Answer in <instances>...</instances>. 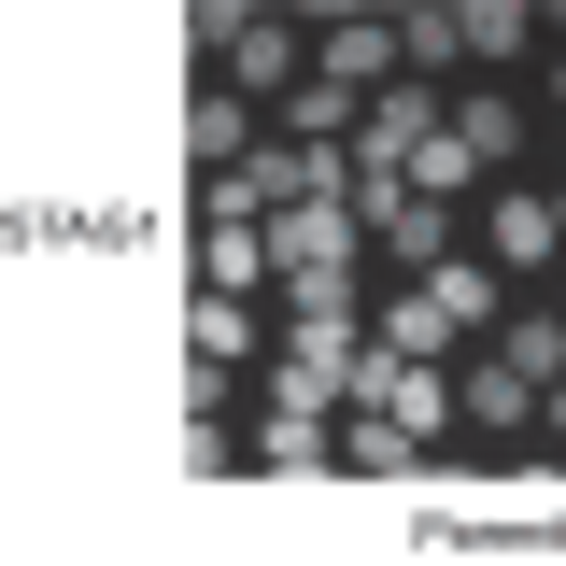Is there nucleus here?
Returning a JSON list of instances; mask_svg holds the SVG:
<instances>
[{
  "label": "nucleus",
  "instance_id": "7ed1b4c3",
  "mask_svg": "<svg viewBox=\"0 0 566 566\" xmlns=\"http://www.w3.org/2000/svg\"><path fill=\"white\" fill-rule=\"evenodd\" d=\"M312 71H326V85H354V99H382V85L411 71V43H397V14H368V0H354V14H326V29H312Z\"/></svg>",
  "mask_w": 566,
  "mask_h": 566
},
{
  "label": "nucleus",
  "instance_id": "f257e3e1",
  "mask_svg": "<svg viewBox=\"0 0 566 566\" xmlns=\"http://www.w3.org/2000/svg\"><path fill=\"white\" fill-rule=\"evenodd\" d=\"M495 170H510V99H495V85H468V99H453V114L424 128L411 185H424V199H482Z\"/></svg>",
  "mask_w": 566,
  "mask_h": 566
},
{
  "label": "nucleus",
  "instance_id": "f8f14e48",
  "mask_svg": "<svg viewBox=\"0 0 566 566\" xmlns=\"http://www.w3.org/2000/svg\"><path fill=\"white\" fill-rule=\"evenodd\" d=\"M453 29H468V57H482V71H510V57H524V29H538V0H453Z\"/></svg>",
  "mask_w": 566,
  "mask_h": 566
},
{
  "label": "nucleus",
  "instance_id": "f03ea898",
  "mask_svg": "<svg viewBox=\"0 0 566 566\" xmlns=\"http://www.w3.org/2000/svg\"><path fill=\"white\" fill-rule=\"evenodd\" d=\"M468 227H482V255H495L510 283H553V270H566V199H553V185H510V170H495Z\"/></svg>",
  "mask_w": 566,
  "mask_h": 566
},
{
  "label": "nucleus",
  "instance_id": "2eb2a0df",
  "mask_svg": "<svg viewBox=\"0 0 566 566\" xmlns=\"http://www.w3.org/2000/svg\"><path fill=\"white\" fill-rule=\"evenodd\" d=\"M397 43H411V71H424V85H453V57H468L453 0H424V14H397Z\"/></svg>",
  "mask_w": 566,
  "mask_h": 566
},
{
  "label": "nucleus",
  "instance_id": "20e7f679",
  "mask_svg": "<svg viewBox=\"0 0 566 566\" xmlns=\"http://www.w3.org/2000/svg\"><path fill=\"white\" fill-rule=\"evenodd\" d=\"M255 114H270L255 85H227V71H199V99H185V142H199V170H241V156L270 142Z\"/></svg>",
  "mask_w": 566,
  "mask_h": 566
},
{
  "label": "nucleus",
  "instance_id": "dca6fc26",
  "mask_svg": "<svg viewBox=\"0 0 566 566\" xmlns=\"http://www.w3.org/2000/svg\"><path fill=\"white\" fill-rule=\"evenodd\" d=\"M495 354H510V368H538V382H553V368H566V312H510V326H495Z\"/></svg>",
  "mask_w": 566,
  "mask_h": 566
},
{
  "label": "nucleus",
  "instance_id": "39448f33",
  "mask_svg": "<svg viewBox=\"0 0 566 566\" xmlns=\"http://www.w3.org/2000/svg\"><path fill=\"white\" fill-rule=\"evenodd\" d=\"M199 71H227V85H255V99H283V85L312 71V43H297V29L270 14V0H255V14L227 29V57H199Z\"/></svg>",
  "mask_w": 566,
  "mask_h": 566
},
{
  "label": "nucleus",
  "instance_id": "9d476101",
  "mask_svg": "<svg viewBox=\"0 0 566 566\" xmlns=\"http://www.w3.org/2000/svg\"><path fill=\"white\" fill-rule=\"evenodd\" d=\"M185 354H199V368H241V354H270V326H255V297H227V283H199V312H185Z\"/></svg>",
  "mask_w": 566,
  "mask_h": 566
},
{
  "label": "nucleus",
  "instance_id": "6e6552de",
  "mask_svg": "<svg viewBox=\"0 0 566 566\" xmlns=\"http://www.w3.org/2000/svg\"><path fill=\"white\" fill-rule=\"evenodd\" d=\"M368 241H382V255H397V270H439V255H468V199H424V185H411V199L382 212V227H368Z\"/></svg>",
  "mask_w": 566,
  "mask_h": 566
},
{
  "label": "nucleus",
  "instance_id": "9b49d317",
  "mask_svg": "<svg viewBox=\"0 0 566 566\" xmlns=\"http://www.w3.org/2000/svg\"><path fill=\"white\" fill-rule=\"evenodd\" d=\"M354 114H368V99H354V85H326V71H297V85L270 99V128H297V142H354Z\"/></svg>",
  "mask_w": 566,
  "mask_h": 566
},
{
  "label": "nucleus",
  "instance_id": "0eeeda50",
  "mask_svg": "<svg viewBox=\"0 0 566 566\" xmlns=\"http://www.w3.org/2000/svg\"><path fill=\"white\" fill-rule=\"evenodd\" d=\"M411 283L453 312V326H468V340H495V326H510V270H495L482 241H468V255H439V270H411Z\"/></svg>",
  "mask_w": 566,
  "mask_h": 566
},
{
  "label": "nucleus",
  "instance_id": "423d86ee",
  "mask_svg": "<svg viewBox=\"0 0 566 566\" xmlns=\"http://www.w3.org/2000/svg\"><path fill=\"white\" fill-rule=\"evenodd\" d=\"M255 468H283V482L340 468V411H297V397H255Z\"/></svg>",
  "mask_w": 566,
  "mask_h": 566
},
{
  "label": "nucleus",
  "instance_id": "f3484780",
  "mask_svg": "<svg viewBox=\"0 0 566 566\" xmlns=\"http://www.w3.org/2000/svg\"><path fill=\"white\" fill-rule=\"evenodd\" d=\"M553 424H566V368H553Z\"/></svg>",
  "mask_w": 566,
  "mask_h": 566
},
{
  "label": "nucleus",
  "instance_id": "ddd939ff",
  "mask_svg": "<svg viewBox=\"0 0 566 566\" xmlns=\"http://www.w3.org/2000/svg\"><path fill=\"white\" fill-rule=\"evenodd\" d=\"M368 326H382V340H397V354H453V340H468V326H453V312H439L424 283H397V297H382Z\"/></svg>",
  "mask_w": 566,
  "mask_h": 566
},
{
  "label": "nucleus",
  "instance_id": "a211bd4d",
  "mask_svg": "<svg viewBox=\"0 0 566 566\" xmlns=\"http://www.w3.org/2000/svg\"><path fill=\"white\" fill-rule=\"evenodd\" d=\"M553 142H566V114H553Z\"/></svg>",
  "mask_w": 566,
  "mask_h": 566
},
{
  "label": "nucleus",
  "instance_id": "4468645a",
  "mask_svg": "<svg viewBox=\"0 0 566 566\" xmlns=\"http://www.w3.org/2000/svg\"><path fill=\"white\" fill-rule=\"evenodd\" d=\"M424 453V424H397V411H368V397H354L340 411V468H411Z\"/></svg>",
  "mask_w": 566,
  "mask_h": 566
},
{
  "label": "nucleus",
  "instance_id": "1a4fd4ad",
  "mask_svg": "<svg viewBox=\"0 0 566 566\" xmlns=\"http://www.w3.org/2000/svg\"><path fill=\"white\" fill-rule=\"evenodd\" d=\"M453 397H468V424H524V411H553V382H538V368H510L495 340L453 368Z\"/></svg>",
  "mask_w": 566,
  "mask_h": 566
}]
</instances>
